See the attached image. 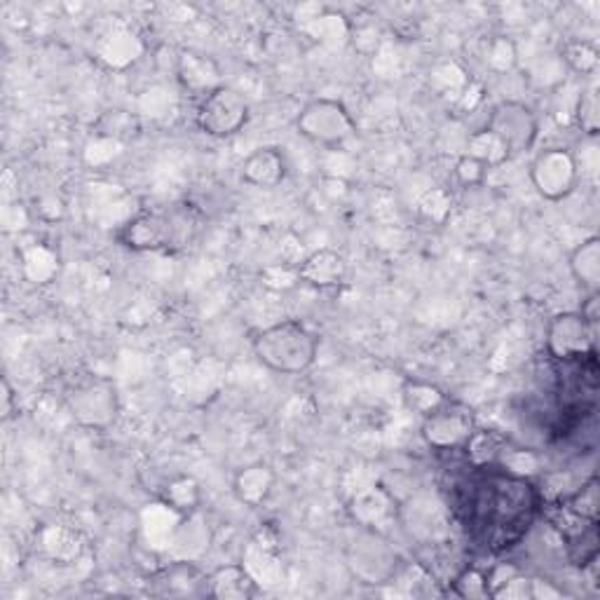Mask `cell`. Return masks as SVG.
<instances>
[{
  "instance_id": "obj_5",
  "label": "cell",
  "mask_w": 600,
  "mask_h": 600,
  "mask_svg": "<svg viewBox=\"0 0 600 600\" xmlns=\"http://www.w3.org/2000/svg\"><path fill=\"white\" fill-rule=\"evenodd\" d=\"M530 183L546 203L570 197L579 183V164L568 148H544L530 162Z\"/></svg>"
},
{
  "instance_id": "obj_27",
  "label": "cell",
  "mask_w": 600,
  "mask_h": 600,
  "mask_svg": "<svg viewBox=\"0 0 600 600\" xmlns=\"http://www.w3.org/2000/svg\"><path fill=\"white\" fill-rule=\"evenodd\" d=\"M575 118H577L581 131H587L589 137L598 135V96L593 90H587L579 94Z\"/></svg>"
},
{
  "instance_id": "obj_1",
  "label": "cell",
  "mask_w": 600,
  "mask_h": 600,
  "mask_svg": "<svg viewBox=\"0 0 600 600\" xmlns=\"http://www.w3.org/2000/svg\"><path fill=\"white\" fill-rule=\"evenodd\" d=\"M542 488L499 464L472 466L450 486V509L466 540L488 554L521 544L544 507Z\"/></svg>"
},
{
  "instance_id": "obj_19",
  "label": "cell",
  "mask_w": 600,
  "mask_h": 600,
  "mask_svg": "<svg viewBox=\"0 0 600 600\" xmlns=\"http://www.w3.org/2000/svg\"><path fill=\"white\" fill-rule=\"evenodd\" d=\"M509 446V439L497 435L495 429H474V435L470 437V441L464 443V448L460 453L464 455L466 464L472 466H486V464H497L499 458Z\"/></svg>"
},
{
  "instance_id": "obj_25",
  "label": "cell",
  "mask_w": 600,
  "mask_h": 600,
  "mask_svg": "<svg viewBox=\"0 0 600 600\" xmlns=\"http://www.w3.org/2000/svg\"><path fill=\"white\" fill-rule=\"evenodd\" d=\"M453 593L460 598H491V579H488V570H481L476 565H466L462 568L453 581Z\"/></svg>"
},
{
  "instance_id": "obj_21",
  "label": "cell",
  "mask_w": 600,
  "mask_h": 600,
  "mask_svg": "<svg viewBox=\"0 0 600 600\" xmlns=\"http://www.w3.org/2000/svg\"><path fill=\"white\" fill-rule=\"evenodd\" d=\"M464 155H470V158L478 160L481 164H486L488 170H497V166H503L511 160L509 148L486 127L472 131L470 139H466Z\"/></svg>"
},
{
  "instance_id": "obj_9",
  "label": "cell",
  "mask_w": 600,
  "mask_h": 600,
  "mask_svg": "<svg viewBox=\"0 0 600 600\" xmlns=\"http://www.w3.org/2000/svg\"><path fill=\"white\" fill-rule=\"evenodd\" d=\"M66 404L73 418L94 429H106L118 418V394L115 385L106 378L82 380L66 394Z\"/></svg>"
},
{
  "instance_id": "obj_26",
  "label": "cell",
  "mask_w": 600,
  "mask_h": 600,
  "mask_svg": "<svg viewBox=\"0 0 600 600\" xmlns=\"http://www.w3.org/2000/svg\"><path fill=\"white\" fill-rule=\"evenodd\" d=\"M516 61H519V53H516V45L509 38H495L488 43L486 49V66L495 73H509Z\"/></svg>"
},
{
  "instance_id": "obj_20",
  "label": "cell",
  "mask_w": 600,
  "mask_h": 600,
  "mask_svg": "<svg viewBox=\"0 0 600 600\" xmlns=\"http://www.w3.org/2000/svg\"><path fill=\"white\" fill-rule=\"evenodd\" d=\"M162 503L181 516H191L203 505V488L188 474L172 476L162 488Z\"/></svg>"
},
{
  "instance_id": "obj_11",
  "label": "cell",
  "mask_w": 600,
  "mask_h": 600,
  "mask_svg": "<svg viewBox=\"0 0 600 600\" xmlns=\"http://www.w3.org/2000/svg\"><path fill=\"white\" fill-rule=\"evenodd\" d=\"M347 565L353 568L355 577H359L364 585L378 587V585H388L390 579L396 577L399 556L394 549L382 540L380 532L364 530V535L349 546Z\"/></svg>"
},
{
  "instance_id": "obj_12",
  "label": "cell",
  "mask_w": 600,
  "mask_h": 600,
  "mask_svg": "<svg viewBox=\"0 0 600 600\" xmlns=\"http://www.w3.org/2000/svg\"><path fill=\"white\" fill-rule=\"evenodd\" d=\"M289 174V162L281 148L265 146L256 148L252 155H246L242 162L240 176L246 186H254L261 191H273L285 183Z\"/></svg>"
},
{
  "instance_id": "obj_29",
  "label": "cell",
  "mask_w": 600,
  "mask_h": 600,
  "mask_svg": "<svg viewBox=\"0 0 600 600\" xmlns=\"http://www.w3.org/2000/svg\"><path fill=\"white\" fill-rule=\"evenodd\" d=\"M0 394H3V408H0V411H3V420L8 423L14 415V411H16V404H14L16 396H14V390H12L8 378H3V382H0Z\"/></svg>"
},
{
  "instance_id": "obj_24",
  "label": "cell",
  "mask_w": 600,
  "mask_h": 600,
  "mask_svg": "<svg viewBox=\"0 0 600 600\" xmlns=\"http://www.w3.org/2000/svg\"><path fill=\"white\" fill-rule=\"evenodd\" d=\"M563 61L570 66V71H575L581 78L596 76L598 66H600V53L598 47L589 41H573L563 47Z\"/></svg>"
},
{
  "instance_id": "obj_28",
  "label": "cell",
  "mask_w": 600,
  "mask_h": 600,
  "mask_svg": "<svg viewBox=\"0 0 600 600\" xmlns=\"http://www.w3.org/2000/svg\"><path fill=\"white\" fill-rule=\"evenodd\" d=\"M458 183H462V186L466 188H474V186H481L483 181H486L488 176V166L481 164L478 160L470 158V155H460L458 162H455V170H453Z\"/></svg>"
},
{
  "instance_id": "obj_3",
  "label": "cell",
  "mask_w": 600,
  "mask_h": 600,
  "mask_svg": "<svg viewBox=\"0 0 600 600\" xmlns=\"http://www.w3.org/2000/svg\"><path fill=\"white\" fill-rule=\"evenodd\" d=\"M320 336L305 322L285 320L258 331L252 349L265 369L279 376H300L310 371L320 357Z\"/></svg>"
},
{
  "instance_id": "obj_4",
  "label": "cell",
  "mask_w": 600,
  "mask_h": 600,
  "mask_svg": "<svg viewBox=\"0 0 600 600\" xmlns=\"http://www.w3.org/2000/svg\"><path fill=\"white\" fill-rule=\"evenodd\" d=\"M296 131L305 141L328 150H338L357 137L353 113L338 99H312L296 115Z\"/></svg>"
},
{
  "instance_id": "obj_23",
  "label": "cell",
  "mask_w": 600,
  "mask_h": 600,
  "mask_svg": "<svg viewBox=\"0 0 600 600\" xmlns=\"http://www.w3.org/2000/svg\"><path fill=\"white\" fill-rule=\"evenodd\" d=\"M402 394H404L406 408L423 415V418L431 411H437L448 399L437 385H431V382H425V380H406Z\"/></svg>"
},
{
  "instance_id": "obj_17",
  "label": "cell",
  "mask_w": 600,
  "mask_h": 600,
  "mask_svg": "<svg viewBox=\"0 0 600 600\" xmlns=\"http://www.w3.org/2000/svg\"><path fill=\"white\" fill-rule=\"evenodd\" d=\"M568 268L573 279L585 289L589 296L600 291V238H587L579 242L570 256H568Z\"/></svg>"
},
{
  "instance_id": "obj_16",
  "label": "cell",
  "mask_w": 600,
  "mask_h": 600,
  "mask_svg": "<svg viewBox=\"0 0 600 600\" xmlns=\"http://www.w3.org/2000/svg\"><path fill=\"white\" fill-rule=\"evenodd\" d=\"M207 593L219 600H249L258 593V585L244 565H226L207 577Z\"/></svg>"
},
{
  "instance_id": "obj_14",
  "label": "cell",
  "mask_w": 600,
  "mask_h": 600,
  "mask_svg": "<svg viewBox=\"0 0 600 600\" xmlns=\"http://www.w3.org/2000/svg\"><path fill=\"white\" fill-rule=\"evenodd\" d=\"M277 474L270 464L265 462H254L246 464L235 474V481H232V493L246 507H261L263 503H268V497L275 491Z\"/></svg>"
},
{
  "instance_id": "obj_6",
  "label": "cell",
  "mask_w": 600,
  "mask_h": 600,
  "mask_svg": "<svg viewBox=\"0 0 600 600\" xmlns=\"http://www.w3.org/2000/svg\"><path fill=\"white\" fill-rule=\"evenodd\" d=\"M195 123L211 139H230L249 123V102L235 88L221 85L199 102Z\"/></svg>"
},
{
  "instance_id": "obj_18",
  "label": "cell",
  "mask_w": 600,
  "mask_h": 600,
  "mask_svg": "<svg viewBox=\"0 0 600 600\" xmlns=\"http://www.w3.org/2000/svg\"><path fill=\"white\" fill-rule=\"evenodd\" d=\"M178 78L183 82V88L203 94V99L214 92L216 88H221L219 82V69L211 59L197 53H183L178 61Z\"/></svg>"
},
{
  "instance_id": "obj_8",
  "label": "cell",
  "mask_w": 600,
  "mask_h": 600,
  "mask_svg": "<svg viewBox=\"0 0 600 600\" xmlns=\"http://www.w3.org/2000/svg\"><path fill=\"white\" fill-rule=\"evenodd\" d=\"M476 429L474 411L462 404L446 399V402L423 418V439L431 450L439 453H460L464 443L470 441Z\"/></svg>"
},
{
  "instance_id": "obj_15",
  "label": "cell",
  "mask_w": 600,
  "mask_h": 600,
  "mask_svg": "<svg viewBox=\"0 0 600 600\" xmlns=\"http://www.w3.org/2000/svg\"><path fill=\"white\" fill-rule=\"evenodd\" d=\"M349 514H353V519L364 530L378 532V528L382 523L396 519V499L388 488L376 486L353 499V505H349Z\"/></svg>"
},
{
  "instance_id": "obj_7",
  "label": "cell",
  "mask_w": 600,
  "mask_h": 600,
  "mask_svg": "<svg viewBox=\"0 0 600 600\" xmlns=\"http://www.w3.org/2000/svg\"><path fill=\"white\" fill-rule=\"evenodd\" d=\"M596 338H598V324H591L579 310L561 312L552 316L546 324V336H544L546 357L552 361L581 359L591 353H598Z\"/></svg>"
},
{
  "instance_id": "obj_10",
  "label": "cell",
  "mask_w": 600,
  "mask_h": 600,
  "mask_svg": "<svg viewBox=\"0 0 600 600\" xmlns=\"http://www.w3.org/2000/svg\"><path fill=\"white\" fill-rule=\"evenodd\" d=\"M486 129H491L509 148L511 155H519L535 146L540 135V120L528 104L516 102V99H505V102L493 106L486 120Z\"/></svg>"
},
{
  "instance_id": "obj_13",
  "label": "cell",
  "mask_w": 600,
  "mask_h": 600,
  "mask_svg": "<svg viewBox=\"0 0 600 600\" xmlns=\"http://www.w3.org/2000/svg\"><path fill=\"white\" fill-rule=\"evenodd\" d=\"M347 273L349 268L345 256L333 252V249H320V252H312L298 263L300 285H308L320 291L343 287Z\"/></svg>"
},
{
  "instance_id": "obj_22",
  "label": "cell",
  "mask_w": 600,
  "mask_h": 600,
  "mask_svg": "<svg viewBox=\"0 0 600 600\" xmlns=\"http://www.w3.org/2000/svg\"><path fill=\"white\" fill-rule=\"evenodd\" d=\"M558 503L565 509H570L573 514H577L579 519L598 523V511H600V483H598V476L587 478L573 493L558 497Z\"/></svg>"
},
{
  "instance_id": "obj_2",
  "label": "cell",
  "mask_w": 600,
  "mask_h": 600,
  "mask_svg": "<svg viewBox=\"0 0 600 600\" xmlns=\"http://www.w3.org/2000/svg\"><path fill=\"white\" fill-rule=\"evenodd\" d=\"M199 228L197 211L186 205H174L166 209H148L118 228V240L129 252H176L186 249Z\"/></svg>"
}]
</instances>
